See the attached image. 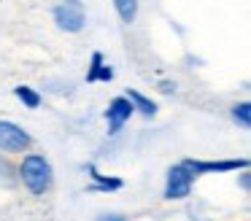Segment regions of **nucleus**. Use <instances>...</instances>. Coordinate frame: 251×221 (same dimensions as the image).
Returning a JSON list of instances; mask_svg holds the SVG:
<instances>
[{
    "label": "nucleus",
    "mask_w": 251,
    "mask_h": 221,
    "mask_svg": "<svg viewBox=\"0 0 251 221\" xmlns=\"http://www.w3.org/2000/svg\"><path fill=\"white\" fill-rule=\"evenodd\" d=\"M19 175H22L25 186H27L33 194L49 192L51 181H54V175H51V165H49V162H46L41 154L25 156V159H22V167H19Z\"/></svg>",
    "instance_id": "nucleus-1"
},
{
    "label": "nucleus",
    "mask_w": 251,
    "mask_h": 221,
    "mask_svg": "<svg viewBox=\"0 0 251 221\" xmlns=\"http://www.w3.org/2000/svg\"><path fill=\"white\" fill-rule=\"evenodd\" d=\"M54 22L65 32H78L87 22V11H84L81 0H62L54 8Z\"/></svg>",
    "instance_id": "nucleus-2"
},
{
    "label": "nucleus",
    "mask_w": 251,
    "mask_h": 221,
    "mask_svg": "<svg viewBox=\"0 0 251 221\" xmlns=\"http://www.w3.org/2000/svg\"><path fill=\"white\" fill-rule=\"evenodd\" d=\"M33 143L27 132H25L19 124L14 122H0V151H8V154H17V151H25Z\"/></svg>",
    "instance_id": "nucleus-3"
},
{
    "label": "nucleus",
    "mask_w": 251,
    "mask_h": 221,
    "mask_svg": "<svg viewBox=\"0 0 251 221\" xmlns=\"http://www.w3.org/2000/svg\"><path fill=\"white\" fill-rule=\"evenodd\" d=\"M192 172L186 170L184 165H176L170 167L168 172V189H165V197L168 199H184L186 194L192 192Z\"/></svg>",
    "instance_id": "nucleus-4"
},
{
    "label": "nucleus",
    "mask_w": 251,
    "mask_h": 221,
    "mask_svg": "<svg viewBox=\"0 0 251 221\" xmlns=\"http://www.w3.org/2000/svg\"><path fill=\"white\" fill-rule=\"evenodd\" d=\"M132 102L127 100V97H116V100H111L108 111H105V119H108V132L116 135L122 127H125V122L132 116Z\"/></svg>",
    "instance_id": "nucleus-5"
},
{
    "label": "nucleus",
    "mask_w": 251,
    "mask_h": 221,
    "mask_svg": "<svg viewBox=\"0 0 251 221\" xmlns=\"http://www.w3.org/2000/svg\"><path fill=\"white\" fill-rule=\"evenodd\" d=\"M249 162L246 159H227V162H195V159H186L184 167L197 175V172H227V170H238V167H246Z\"/></svg>",
    "instance_id": "nucleus-6"
},
{
    "label": "nucleus",
    "mask_w": 251,
    "mask_h": 221,
    "mask_svg": "<svg viewBox=\"0 0 251 221\" xmlns=\"http://www.w3.org/2000/svg\"><path fill=\"white\" fill-rule=\"evenodd\" d=\"M89 175L95 178V186H89V192H114V189H122V181L119 178H105V175H100L98 170H95L92 165H89Z\"/></svg>",
    "instance_id": "nucleus-7"
},
{
    "label": "nucleus",
    "mask_w": 251,
    "mask_h": 221,
    "mask_svg": "<svg viewBox=\"0 0 251 221\" xmlns=\"http://www.w3.org/2000/svg\"><path fill=\"white\" fill-rule=\"evenodd\" d=\"M127 100H130L132 108H138L143 116H154V113H157V105H154L149 97H143L141 92H127Z\"/></svg>",
    "instance_id": "nucleus-8"
},
{
    "label": "nucleus",
    "mask_w": 251,
    "mask_h": 221,
    "mask_svg": "<svg viewBox=\"0 0 251 221\" xmlns=\"http://www.w3.org/2000/svg\"><path fill=\"white\" fill-rule=\"evenodd\" d=\"M114 5H116V11H119L122 22H127V25L138 16V0H114Z\"/></svg>",
    "instance_id": "nucleus-9"
},
{
    "label": "nucleus",
    "mask_w": 251,
    "mask_h": 221,
    "mask_svg": "<svg viewBox=\"0 0 251 221\" xmlns=\"http://www.w3.org/2000/svg\"><path fill=\"white\" fill-rule=\"evenodd\" d=\"M14 95H17L27 108H38L41 105V95H38V92H33L30 86H17V89H14Z\"/></svg>",
    "instance_id": "nucleus-10"
},
{
    "label": "nucleus",
    "mask_w": 251,
    "mask_h": 221,
    "mask_svg": "<svg viewBox=\"0 0 251 221\" xmlns=\"http://www.w3.org/2000/svg\"><path fill=\"white\" fill-rule=\"evenodd\" d=\"M232 116H235V122H238L240 127H249V124H251V105H249V102H240V105H235Z\"/></svg>",
    "instance_id": "nucleus-11"
},
{
    "label": "nucleus",
    "mask_w": 251,
    "mask_h": 221,
    "mask_svg": "<svg viewBox=\"0 0 251 221\" xmlns=\"http://www.w3.org/2000/svg\"><path fill=\"white\" fill-rule=\"evenodd\" d=\"M100 65H103V54L95 51V54H92V68H89V73H87V81H95V73H98Z\"/></svg>",
    "instance_id": "nucleus-12"
},
{
    "label": "nucleus",
    "mask_w": 251,
    "mask_h": 221,
    "mask_svg": "<svg viewBox=\"0 0 251 221\" xmlns=\"http://www.w3.org/2000/svg\"><path fill=\"white\" fill-rule=\"evenodd\" d=\"M100 221H127V219H125V216H103Z\"/></svg>",
    "instance_id": "nucleus-13"
}]
</instances>
